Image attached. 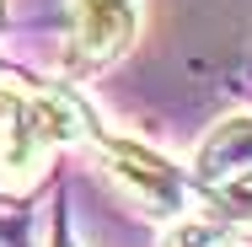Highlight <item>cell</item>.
Returning <instances> with one entry per match:
<instances>
[{"label":"cell","instance_id":"obj_1","mask_svg":"<svg viewBox=\"0 0 252 247\" xmlns=\"http://www.w3.org/2000/svg\"><path fill=\"white\" fill-rule=\"evenodd\" d=\"M97 140V124L64 86L0 75V194L38 188L54 150Z\"/></svg>","mask_w":252,"mask_h":247},{"label":"cell","instance_id":"obj_2","mask_svg":"<svg viewBox=\"0 0 252 247\" xmlns=\"http://www.w3.org/2000/svg\"><path fill=\"white\" fill-rule=\"evenodd\" d=\"M92 145L102 156V172L118 183V194L129 199V204H140L156 220L193 215V177L183 167H172L161 150L140 145V140H124V135H97Z\"/></svg>","mask_w":252,"mask_h":247},{"label":"cell","instance_id":"obj_3","mask_svg":"<svg viewBox=\"0 0 252 247\" xmlns=\"http://www.w3.org/2000/svg\"><path fill=\"white\" fill-rule=\"evenodd\" d=\"M140 0H70V65L102 70L134 49Z\"/></svg>","mask_w":252,"mask_h":247},{"label":"cell","instance_id":"obj_4","mask_svg":"<svg viewBox=\"0 0 252 247\" xmlns=\"http://www.w3.org/2000/svg\"><path fill=\"white\" fill-rule=\"evenodd\" d=\"M247 167H252V113H231L199 140L188 177H193V188H204V183H220V177L247 172Z\"/></svg>","mask_w":252,"mask_h":247},{"label":"cell","instance_id":"obj_5","mask_svg":"<svg viewBox=\"0 0 252 247\" xmlns=\"http://www.w3.org/2000/svg\"><path fill=\"white\" fill-rule=\"evenodd\" d=\"M193 210H204V220L220 226V231H231V237L236 231H252V167L220 177V183L193 188Z\"/></svg>","mask_w":252,"mask_h":247},{"label":"cell","instance_id":"obj_6","mask_svg":"<svg viewBox=\"0 0 252 247\" xmlns=\"http://www.w3.org/2000/svg\"><path fill=\"white\" fill-rule=\"evenodd\" d=\"M161 247H236V237L220 231V226H209V220L183 215V220H172V231H166V242H161Z\"/></svg>","mask_w":252,"mask_h":247}]
</instances>
